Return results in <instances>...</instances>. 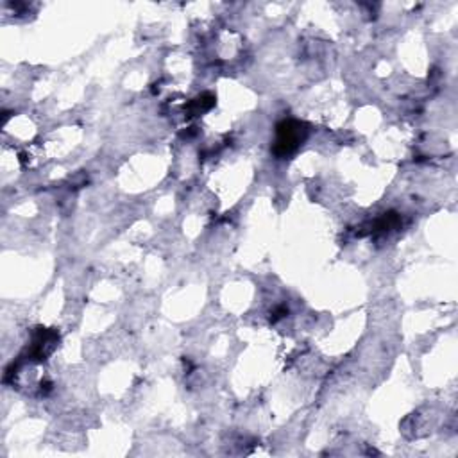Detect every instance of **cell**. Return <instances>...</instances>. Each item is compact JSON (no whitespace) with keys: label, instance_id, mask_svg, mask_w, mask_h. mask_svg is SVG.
Wrapping results in <instances>:
<instances>
[{"label":"cell","instance_id":"1","mask_svg":"<svg viewBox=\"0 0 458 458\" xmlns=\"http://www.w3.org/2000/svg\"><path fill=\"white\" fill-rule=\"evenodd\" d=\"M306 126L299 121H283L276 128V142H274V154L280 158L290 156L292 153L302 146L306 138Z\"/></svg>","mask_w":458,"mask_h":458},{"label":"cell","instance_id":"2","mask_svg":"<svg viewBox=\"0 0 458 458\" xmlns=\"http://www.w3.org/2000/svg\"><path fill=\"white\" fill-rule=\"evenodd\" d=\"M58 344V333L52 330H45L40 327L36 335L33 338V346H31V358L33 360H45L47 355L52 353V350Z\"/></svg>","mask_w":458,"mask_h":458},{"label":"cell","instance_id":"3","mask_svg":"<svg viewBox=\"0 0 458 458\" xmlns=\"http://www.w3.org/2000/svg\"><path fill=\"white\" fill-rule=\"evenodd\" d=\"M213 104H215L213 95L204 93V95H200V97L193 98L192 104H190V113H192V115H200V113H204V111H208V109L213 108Z\"/></svg>","mask_w":458,"mask_h":458}]
</instances>
